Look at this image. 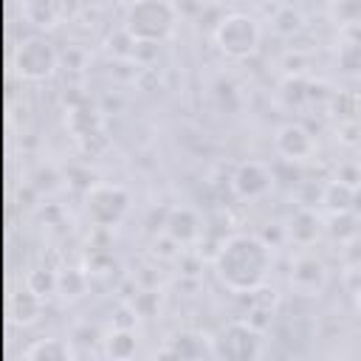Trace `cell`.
<instances>
[{
	"label": "cell",
	"mask_w": 361,
	"mask_h": 361,
	"mask_svg": "<svg viewBox=\"0 0 361 361\" xmlns=\"http://www.w3.org/2000/svg\"><path fill=\"white\" fill-rule=\"evenodd\" d=\"M214 276L231 293H257L274 268V248L259 234H228L212 257Z\"/></svg>",
	"instance_id": "6da1fadb"
},
{
	"label": "cell",
	"mask_w": 361,
	"mask_h": 361,
	"mask_svg": "<svg viewBox=\"0 0 361 361\" xmlns=\"http://www.w3.org/2000/svg\"><path fill=\"white\" fill-rule=\"evenodd\" d=\"M178 28V6L172 0H130L121 31L138 45H161Z\"/></svg>",
	"instance_id": "7a4b0ae2"
},
{
	"label": "cell",
	"mask_w": 361,
	"mask_h": 361,
	"mask_svg": "<svg viewBox=\"0 0 361 361\" xmlns=\"http://www.w3.org/2000/svg\"><path fill=\"white\" fill-rule=\"evenodd\" d=\"M262 42L259 23L245 11L226 14L214 28V45L226 59H248Z\"/></svg>",
	"instance_id": "3957f363"
},
{
	"label": "cell",
	"mask_w": 361,
	"mask_h": 361,
	"mask_svg": "<svg viewBox=\"0 0 361 361\" xmlns=\"http://www.w3.org/2000/svg\"><path fill=\"white\" fill-rule=\"evenodd\" d=\"M133 206V195L121 183H93L85 192V214L99 228H116Z\"/></svg>",
	"instance_id": "277c9868"
},
{
	"label": "cell",
	"mask_w": 361,
	"mask_h": 361,
	"mask_svg": "<svg viewBox=\"0 0 361 361\" xmlns=\"http://www.w3.org/2000/svg\"><path fill=\"white\" fill-rule=\"evenodd\" d=\"M265 353V336L251 319H234L214 336V358L254 361Z\"/></svg>",
	"instance_id": "5b68a950"
},
{
	"label": "cell",
	"mask_w": 361,
	"mask_h": 361,
	"mask_svg": "<svg viewBox=\"0 0 361 361\" xmlns=\"http://www.w3.org/2000/svg\"><path fill=\"white\" fill-rule=\"evenodd\" d=\"M14 71L25 79V82H42L51 79L59 68V54L56 48L45 39V37H25L17 48H14Z\"/></svg>",
	"instance_id": "8992f818"
},
{
	"label": "cell",
	"mask_w": 361,
	"mask_h": 361,
	"mask_svg": "<svg viewBox=\"0 0 361 361\" xmlns=\"http://www.w3.org/2000/svg\"><path fill=\"white\" fill-rule=\"evenodd\" d=\"M330 282V271L319 254L302 248L290 262V288L299 296H322Z\"/></svg>",
	"instance_id": "52a82bcc"
},
{
	"label": "cell",
	"mask_w": 361,
	"mask_h": 361,
	"mask_svg": "<svg viewBox=\"0 0 361 361\" xmlns=\"http://www.w3.org/2000/svg\"><path fill=\"white\" fill-rule=\"evenodd\" d=\"M231 189L240 200H259L274 189V169L262 161H243L231 172Z\"/></svg>",
	"instance_id": "ba28073f"
},
{
	"label": "cell",
	"mask_w": 361,
	"mask_h": 361,
	"mask_svg": "<svg viewBox=\"0 0 361 361\" xmlns=\"http://www.w3.org/2000/svg\"><path fill=\"white\" fill-rule=\"evenodd\" d=\"M158 355L161 358H214V336L195 327H180L166 338Z\"/></svg>",
	"instance_id": "9c48e42d"
},
{
	"label": "cell",
	"mask_w": 361,
	"mask_h": 361,
	"mask_svg": "<svg viewBox=\"0 0 361 361\" xmlns=\"http://www.w3.org/2000/svg\"><path fill=\"white\" fill-rule=\"evenodd\" d=\"M274 149L285 158V161H307L316 152V138L310 135V130L299 121H285L276 127L274 133Z\"/></svg>",
	"instance_id": "30bf717a"
},
{
	"label": "cell",
	"mask_w": 361,
	"mask_h": 361,
	"mask_svg": "<svg viewBox=\"0 0 361 361\" xmlns=\"http://www.w3.org/2000/svg\"><path fill=\"white\" fill-rule=\"evenodd\" d=\"M200 231H203V226H200V217H197L195 209H189V206H175V209H169V214H166V220H164V234H169L178 245L195 243V240L200 237Z\"/></svg>",
	"instance_id": "8fae6325"
},
{
	"label": "cell",
	"mask_w": 361,
	"mask_h": 361,
	"mask_svg": "<svg viewBox=\"0 0 361 361\" xmlns=\"http://www.w3.org/2000/svg\"><path fill=\"white\" fill-rule=\"evenodd\" d=\"M288 237L293 240V245L299 248H310L316 240H319V231H322V220L319 214L310 209V206H299L290 217H288Z\"/></svg>",
	"instance_id": "7c38bea8"
},
{
	"label": "cell",
	"mask_w": 361,
	"mask_h": 361,
	"mask_svg": "<svg viewBox=\"0 0 361 361\" xmlns=\"http://www.w3.org/2000/svg\"><path fill=\"white\" fill-rule=\"evenodd\" d=\"M23 17L39 31H51L65 17V0H23Z\"/></svg>",
	"instance_id": "4fadbf2b"
},
{
	"label": "cell",
	"mask_w": 361,
	"mask_h": 361,
	"mask_svg": "<svg viewBox=\"0 0 361 361\" xmlns=\"http://www.w3.org/2000/svg\"><path fill=\"white\" fill-rule=\"evenodd\" d=\"M355 195H358L355 186L344 183L341 178H336V180H330L322 189V197L319 200L327 209V214H341V212H353L355 209Z\"/></svg>",
	"instance_id": "5bb4252c"
},
{
	"label": "cell",
	"mask_w": 361,
	"mask_h": 361,
	"mask_svg": "<svg viewBox=\"0 0 361 361\" xmlns=\"http://www.w3.org/2000/svg\"><path fill=\"white\" fill-rule=\"evenodd\" d=\"M23 355L28 361H71L76 355V350L65 338H37Z\"/></svg>",
	"instance_id": "9a60e30c"
},
{
	"label": "cell",
	"mask_w": 361,
	"mask_h": 361,
	"mask_svg": "<svg viewBox=\"0 0 361 361\" xmlns=\"http://www.w3.org/2000/svg\"><path fill=\"white\" fill-rule=\"evenodd\" d=\"M104 355L107 358H133L135 350H138V338L133 333V327H113L104 338Z\"/></svg>",
	"instance_id": "2e32d148"
},
{
	"label": "cell",
	"mask_w": 361,
	"mask_h": 361,
	"mask_svg": "<svg viewBox=\"0 0 361 361\" xmlns=\"http://www.w3.org/2000/svg\"><path fill=\"white\" fill-rule=\"evenodd\" d=\"M8 307H11V316H14V322H20V324H31V322L39 316V307H42V296H39V293H34V290L25 285L23 290L11 293V299H8Z\"/></svg>",
	"instance_id": "e0dca14e"
},
{
	"label": "cell",
	"mask_w": 361,
	"mask_h": 361,
	"mask_svg": "<svg viewBox=\"0 0 361 361\" xmlns=\"http://www.w3.org/2000/svg\"><path fill=\"white\" fill-rule=\"evenodd\" d=\"M336 65L344 76H361V39H344L336 51Z\"/></svg>",
	"instance_id": "ac0fdd59"
},
{
	"label": "cell",
	"mask_w": 361,
	"mask_h": 361,
	"mask_svg": "<svg viewBox=\"0 0 361 361\" xmlns=\"http://www.w3.org/2000/svg\"><path fill=\"white\" fill-rule=\"evenodd\" d=\"M85 288H87V279H85L82 271H73V268H71V271L56 274V293H59V296L76 299V296L85 293Z\"/></svg>",
	"instance_id": "d6986e66"
},
{
	"label": "cell",
	"mask_w": 361,
	"mask_h": 361,
	"mask_svg": "<svg viewBox=\"0 0 361 361\" xmlns=\"http://www.w3.org/2000/svg\"><path fill=\"white\" fill-rule=\"evenodd\" d=\"M355 307H358V316H361V288H358V293H355Z\"/></svg>",
	"instance_id": "ffe728a7"
}]
</instances>
